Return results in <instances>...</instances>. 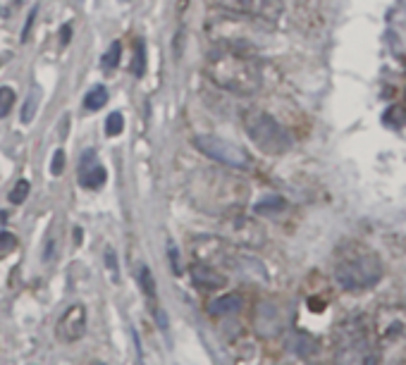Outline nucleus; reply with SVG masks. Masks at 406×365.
Instances as JSON below:
<instances>
[{
    "label": "nucleus",
    "mask_w": 406,
    "mask_h": 365,
    "mask_svg": "<svg viewBox=\"0 0 406 365\" xmlns=\"http://www.w3.org/2000/svg\"><path fill=\"white\" fill-rule=\"evenodd\" d=\"M382 260L370 246L361 241H347L335 253V282L344 292L361 294L382 279Z\"/></svg>",
    "instance_id": "1"
},
{
    "label": "nucleus",
    "mask_w": 406,
    "mask_h": 365,
    "mask_svg": "<svg viewBox=\"0 0 406 365\" xmlns=\"http://www.w3.org/2000/svg\"><path fill=\"white\" fill-rule=\"evenodd\" d=\"M205 72L213 79V84L237 96H251L263 86V72H260L258 63L251 60V55L239 51L220 48L208 58Z\"/></svg>",
    "instance_id": "2"
},
{
    "label": "nucleus",
    "mask_w": 406,
    "mask_h": 365,
    "mask_svg": "<svg viewBox=\"0 0 406 365\" xmlns=\"http://www.w3.org/2000/svg\"><path fill=\"white\" fill-rule=\"evenodd\" d=\"M373 327L363 318H349L335 329V363L337 365H380Z\"/></svg>",
    "instance_id": "3"
},
{
    "label": "nucleus",
    "mask_w": 406,
    "mask_h": 365,
    "mask_svg": "<svg viewBox=\"0 0 406 365\" xmlns=\"http://www.w3.org/2000/svg\"><path fill=\"white\" fill-rule=\"evenodd\" d=\"M373 336L380 351V358L392 361H406V308L402 306H385L375 313Z\"/></svg>",
    "instance_id": "4"
},
{
    "label": "nucleus",
    "mask_w": 406,
    "mask_h": 365,
    "mask_svg": "<svg viewBox=\"0 0 406 365\" xmlns=\"http://www.w3.org/2000/svg\"><path fill=\"white\" fill-rule=\"evenodd\" d=\"M244 132L253 143H256V148L263 150L268 155L287 153L294 143L289 129L285 125H280L270 113L258 110V108H251L244 113Z\"/></svg>",
    "instance_id": "5"
},
{
    "label": "nucleus",
    "mask_w": 406,
    "mask_h": 365,
    "mask_svg": "<svg viewBox=\"0 0 406 365\" xmlns=\"http://www.w3.org/2000/svg\"><path fill=\"white\" fill-rule=\"evenodd\" d=\"M194 146L201 150L203 155H208L210 160L223 163V165H227V168H237V170H249L251 168V155L246 153L242 146L220 139V136L201 134L194 139Z\"/></svg>",
    "instance_id": "6"
},
{
    "label": "nucleus",
    "mask_w": 406,
    "mask_h": 365,
    "mask_svg": "<svg viewBox=\"0 0 406 365\" xmlns=\"http://www.w3.org/2000/svg\"><path fill=\"white\" fill-rule=\"evenodd\" d=\"M213 5L225 12L246 15L260 22H278L285 10V0H213Z\"/></svg>",
    "instance_id": "7"
},
{
    "label": "nucleus",
    "mask_w": 406,
    "mask_h": 365,
    "mask_svg": "<svg viewBox=\"0 0 406 365\" xmlns=\"http://www.w3.org/2000/svg\"><path fill=\"white\" fill-rule=\"evenodd\" d=\"M55 332H58L60 341H67V344L81 339L84 332H86V311H84V306H79V303H77V306L67 308L65 315L58 322V327H55Z\"/></svg>",
    "instance_id": "8"
},
{
    "label": "nucleus",
    "mask_w": 406,
    "mask_h": 365,
    "mask_svg": "<svg viewBox=\"0 0 406 365\" xmlns=\"http://www.w3.org/2000/svg\"><path fill=\"white\" fill-rule=\"evenodd\" d=\"M77 177H79V184L84 189H101L103 184H106V177H108V172L106 168L98 163V158H96L93 150H84V155H81V160H79V172H77Z\"/></svg>",
    "instance_id": "9"
},
{
    "label": "nucleus",
    "mask_w": 406,
    "mask_h": 365,
    "mask_svg": "<svg viewBox=\"0 0 406 365\" xmlns=\"http://www.w3.org/2000/svg\"><path fill=\"white\" fill-rule=\"evenodd\" d=\"M191 277H194V284L205 289V292L225 287V277L218 270H213V265H208V263H196L191 267Z\"/></svg>",
    "instance_id": "10"
},
{
    "label": "nucleus",
    "mask_w": 406,
    "mask_h": 365,
    "mask_svg": "<svg viewBox=\"0 0 406 365\" xmlns=\"http://www.w3.org/2000/svg\"><path fill=\"white\" fill-rule=\"evenodd\" d=\"M242 306H244L242 296L227 294V296H218V299L208 306V311L215 313V315H235V313L242 311Z\"/></svg>",
    "instance_id": "11"
},
{
    "label": "nucleus",
    "mask_w": 406,
    "mask_h": 365,
    "mask_svg": "<svg viewBox=\"0 0 406 365\" xmlns=\"http://www.w3.org/2000/svg\"><path fill=\"white\" fill-rule=\"evenodd\" d=\"M41 106V88L39 86H31L29 96H26L24 106H22V115H19V120H22V125H31V120L36 117V110Z\"/></svg>",
    "instance_id": "12"
},
{
    "label": "nucleus",
    "mask_w": 406,
    "mask_h": 365,
    "mask_svg": "<svg viewBox=\"0 0 406 365\" xmlns=\"http://www.w3.org/2000/svg\"><path fill=\"white\" fill-rule=\"evenodd\" d=\"M108 103V88L106 86H96L84 96V106L86 110H101Z\"/></svg>",
    "instance_id": "13"
},
{
    "label": "nucleus",
    "mask_w": 406,
    "mask_h": 365,
    "mask_svg": "<svg viewBox=\"0 0 406 365\" xmlns=\"http://www.w3.org/2000/svg\"><path fill=\"white\" fill-rule=\"evenodd\" d=\"M136 279H139V287H141V292L146 294V299H156V279L146 265H139Z\"/></svg>",
    "instance_id": "14"
},
{
    "label": "nucleus",
    "mask_w": 406,
    "mask_h": 365,
    "mask_svg": "<svg viewBox=\"0 0 406 365\" xmlns=\"http://www.w3.org/2000/svg\"><path fill=\"white\" fill-rule=\"evenodd\" d=\"M146 72V46L143 41H134V65H132V74L134 77H143Z\"/></svg>",
    "instance_id": "15"
},
{
    "label": "nucleus",
    "mask_w": 406,
    "mask_h": 365,
    "mask_svg": "<svg viewBox=\"0 0 406 365\" xmlns=\"http://www.w3.org/2000/svg\"><path fill=\"white\" fill-rule=\"evenodd\" d=\"M285 208V201L280 196H273V198H263L260 203H256V212L258 215H270V212H278Z\"/></svg>",
    "instance_id": "16"
},
{
    "label": "nucleus",
    "mask_w": 406,
    "mask_h": 365,
    "mask_svg": "<svg viewBox=\"0 0 406 365\" xmlns=\"http://www.w3.org/2000/svg\"><path fill=\"white\" fill-rule=\"evenodd\" d=\"M120 55H122V46H120V41H115V43H110L108 53L103 55V60H101L103 67H106V70H113V67H118Z\"/></svg>",
    "instance_id": "17"
},
{
    "label": "nucleus",
    "mask_w": 406,
    "mask_h": 365,
    "mask_svg": "<svg viewBox=\"0 0 406 365\" xmlns=\"http://www.w3.org/2000/svg\"><path fill=\"white\" fill-rule=\"evenodd\" d=\"M12 106H15V91H12L10 86H3V88H0V120H3V117H8Z\"/></svg>",
    "instance_id": "18"
},
{
    "label": "nucleus",
    "mask_w": 406,
    "mask_h": 365,
    "mask_svg": "<svg viewBox=\"0 0 406 365\" xmlns=\"http://www.w3.org/2000/svg\"><path fill=\"white\" fill-rule=\"evenodd\" d=\"M29 191H31V184L26 182V179H19V182L15 184V189L10 191V201L15 203V205L24 203L26 196H29Z\"/></svg>",
    "instance_id": "19"
},
{
    "label": "nucleus",
    "mask_w": 406,
    "mask_h": 365,
    "mask_svg": "<svg viewBox=\"0 0 406 365\" xmlns=\"http://www.w3.org/2000/svg\"><path fill=\"white\" fill-rule=\"evenodd\" d=\"M122 129H125V117H122L120 113H113L106 120V134L118 136V134H122Z\"/></svg>",
    "instance_id": "20"
},
{
    "label": "nucleus",
    "mask_w": 406,
    "mask_h": 365,
    "mask_svg": "<svg viewBox=\"0 0 406 365\" xmlns=\"http://www.w3.org/2000/svg\"><path fill=\"white\" fill-rule=\"evenodd\" d=\"M15 246H17V239L12 237L10 232H3V234H0V253H10V251H15Z\"/></svg>",
    "instance_id": "21"
},
{
    "label": "nucleus",
    "mask_w": 406,
    "mask_h": 365,
    "mask_svg": "<svg viewBox=\"0 0 406 365\" xmlns=\"http://www.w3.org/2000/svg\"><path fill=\"white\" fill-rule=\"evenodd\" d=\"M63 170H65V153H63V150H55V153H53L51 172H53L55 177H58V175H63Z\"/></svg>",
    "instance_id": "22"
},
{
    "label": "nucleus",
    "mask_w": 406,
    "mask_h": 365,
    "mask_svg": "<svg viewBox=\"0 0 406 365\" xmlns=\"http://www.w3.org/2000/svg\"><path fill=\"white\" fill-rule=\"evenodd\" d=\"M106 263H108V267H110V272H113V282H118V277H120V270H118V263H115V253L113 251H106Z\"/></svg>",
    "instance_id": "23"
},
{
    "label": "nucleus",
    "mask_w": 406,
    "mask_h": 365,
    "mask_svg": "<svg viewBox=\"0 0 406 365\" xmlns=\"http://www.w3.org/2000/svg\"><path fill=\"white\" fill-rule=\"evenodd\" d=\"M168 253H170V263H172V270H175L177 274H180L182 272V265H180V256H177V249H175V246H168Z\"/></svg>",
    "instance_id": "24"
},
{
    "label": "nucleus",
    "mask_w": 406,
    "mask_h": 365,
    "mask_svg": "<svg viewBox=\"0 0 406 365\" xmlns=\"http://www.w3.org/2000/svg\"><path fill=\"white\" fill-rule=\"evenodd\" d=\"M34 17H36V8H34V10L29 12V19H26V29H24V34H22V41L29 38V31H31V22H34Z\"/></svg>",
    "instance_id": "25"
},
{
    "label": "nucleus",
    "mask_w": 406,
    "mask_h": 365,
    "mask_svg": "<svg viewBox=\"0 0 406 365\" xmlns=\"http://www.w3.org/2000/svg\"><path fill=\"white\" fill-rule=\"evenodd\" d=\"M70 34H72V26L65 24V26H63V41H60V43H63V46L70 43Z\"/></svg>",
    "instance_id": "26"
},
{
    "label": "nucleus",
    "mask_w": 406,
    "mask_h": 365,
    "mask_svg": "<svg viewBox=\"0 0 406 365\" xmlns=\"http://www.w3.org/2000/svg\"><path fill=\"white\" fill-rule=\"evenodd\" d=\"M5 217H8V212H0V222H3Z\"/></svg>",
    "instance_id": "27"
},
{
    "label": "nucleus",
    "mask_w": 406,
    "mask_h": 365,
    "mask_svg": "<svg viewBox=\"0 0 406 365\" xmlns=\"http://www.w3.org/2000/svg\"><path fill=\"white\" fill-rule=\"evenodd\" d=\"M93 365H106V363H93Z\"/></svg>",
    "instance_id": "28"
}]
</instances>
